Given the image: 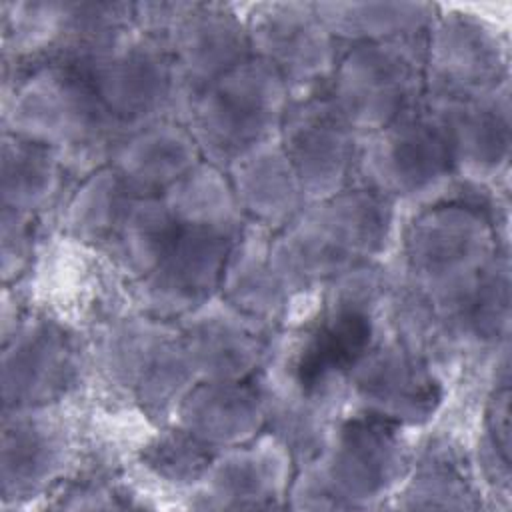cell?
<instances>
[{
	"label": "cell",
	"mask_w": 512,
	"mask_h": 512,
	"mask_svg": "<svg viewBox=\"0 0 512 512\" xmlns=\"http://www.w3.org/2000/svg\"><path fill=\"white\" fill-rule=\"evenodd\" d=\"M352 440L330 462L318 482H306V492L318 490L314 506L346 508L366 506L382 498L398 478L400 456L378 428H352ZM298 498V496H296Z\"/></svg>",
	"instance_id": "cell-1"
},
{
	"label": "cell",
	"mask_w": 512,
	"mask_h": 512,
	"mask_svg": "<svg viewBox=\"0 0 512 512\" xmlns=\"http://www.w3.org/2000/svg\"><path fill=\"white\" fill-rule=\"evenodd\" d=\"M212 494L204 496V506H272L278 490L282 488L278 480V468L266 470L264 462L254 460H230L226 466L216 470L212 482L208 484Z\"/></svg>",
	"instance_id": "cell-2"
}]
</instances>
